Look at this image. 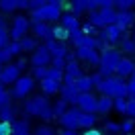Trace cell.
Masks as SVG:
<instances>
[{"label": "cell", "mask_w": 135, "mask_h": 135, "mask_svg": "<svg viewBox=\"0 0 135 135\" xmlns=\"http://www.w3.org/2000/svg\"><path fill=\"white\" fill-rule=\"evenodd\" d=\"M94 88H96L98 92L110 96V98H115V96H127V82L121 76H107V78H102Z\"/></svg>", "instance_id": "6da1fadb"}, {"label": "cell", "mask_w": 135, "mask_h": 135, "mask_svg": "<svg viewBox=\"0 0 135 135\" xmlns=\"http://www.w3.org/2000/svg\"><path fill=\"white\" fill-rule=\"evenodd\" d=\"M123 57L119 49H113V47H107V49L100 51V64H98V72L102 76H113L115 74V68H117L119 59Z\"/></svg>", "instance_id": "7a4b0ae2"}, {"label": "cell", "mask_w": 135, "mask_h": 135, "mask_svg": "<svg viewBox=\"0 0 135 135\" xmlns=\"http://www.w3.org/2000/svg\"><path fill=\"white\" fill-rule=\"evenodd\" d=\"M61 17V8H59V4H51V2H45L43 6L39 8H33L31 12V23H39V21H59Z\"/></svg>", "instance_id": "3957f363"}, {"label": "cell", "mask_w": 135, "mask_h": 135, "mask_svg": "<svg viewBox=\"0 0 135 135\" xmlns=\"http://www.w3.org/2000/svg\"><path fill=\"white\" fill-rule=\"evenodd\" d=\"M115 10H113V6H102V8H96L90 12V23H92L94 27H98V29H104L107 25H110V23H115Z\"/></svg>", "instance_id": "277c9868"}, {"label": "cell", "mask_w": 135, "mask_h": 135, "mask_svg": "<svg viewBox=\"0 0 135 135\" xmlns=\"http://www.w3.org/2000/svg\"><path fill=\"white\" fill-rule=\"evenodd\" d=\"M33 88H35V78L33 76H18L17 80L12 82L10 96H12V98H25Z\"/></svg>", "instance_id": "5b68a950"}, {"label": "cell", "mask_w": 135, "mask_h": 135, "mask_svg": "<svg viewBox=\"0 0 135 135\" xmlns=\"http://www.w3.org/2000/svg\"><path fill=\"white\" fill-rule=\"evenodd\" d=\"M29 27H31V21H29L27 17H15V18H12V25H10L8 37L12 39V41L23 39V37L29 33Z\"/></svg>", "instance_id": "8992f818"}, {"label": "cell", "mask_w": 135, "mask_h": 135, "mask_svg": "<svg viewBox=\"0 0 135 135\" xmlns=\"http://www.w3.org/2000/svg\"><path fill=\"white\" fill-rule=\"evenodd\" d=\"M80 115H82V110L74 107V109H68L61 117H57V121L64 129H78L80 127Z\"/></svg>", "instance_id": "52a82bcc"}, {"label": "cell", "mask_w": 135, "mask_h": 135, "mask_svg": "<svg viewBox=\"0 0 135 135\" xmlns=\"http://www.w3.org/2000/svg\"><path fill=\"white\" fill-rule=\"evenodd\" d=\"M80 76H82V68H80V64H78V59H68L66 68H64V80H61V82L74 84Z\"/></svg>", "instance_id": "ba28073f"}, {"label": "cell", "mask_w": 135, "mask_h": 135, "mask_svg": "<svg viewBox=\"0 0 135 135\" xmlns=\"http://www.w3.org/2000/svg\"><path fill=\"white\" fill-rule=\"evenodd\" d=\"M74 107H78L80 110H86V113H96V96L92 92H80Z\"/></svg>", "instance_id": "9c48e42d"}, {"label": "cell", "mask_w": 135, "mask_h": 135, "mask_svg": "<svg viewBox=\"0 0 135 135\" xmlns=\"http://www.w3.org/2000/svg\"><path fill=\"white\" fill-rule=\"evenodd\" d=\"M76 59H84L90 66L100 64V53L96 47H76Z\"/></svg>", "instance_id": "30bf717a"}, {"label": "cell", "mask_w": 135, "mask_h": 135, "mask_svg": "<svg viewBox=\"0 0 135 135\" xmlns=\"http://www.w3.org/2000/svg\"><path fill=\"white\" fill-rule=\"evenodd\" d=\"M31 53H33L31 59H29L31 66H49V64H51V53H49V49H47L45 45H41V47L37 45Z\"/></svg>", "instance_id": "8fae6325"}, {"label": "cell", "mask_w": 135, "mask_h": 135, "mask_svg": "<svg viewBox=\"0 0 135 135\" xmlns=\"http://www.w3.org/2000/svg\"><path fill=\"white\" fill-rule=\"evenodd\" d=\"M0 74H2V84H4V86H6V84H12V82L21 76V68H18L17 64H4Z\"/></svg>", "instance_id": "7c38bea8"}, {"label": "cell", "mask_w": 135, "mask_h": 135, "mask_svg": "<svg viewBox=\"0 0 135 135\" xmlns=\"http://www.w3.org/2000/svg\"><path fill=\"white\" fill-rule=\"evenodd\" d=\"M133 23H135V15L131 12V8L119 10L117 15H115V25H119L123 31H125V29H129V27H133Z\"/></svg>", "instance_id": "4fadbf2b"}, {"label": "cell", "mask_w": 135, "mask_h": 135, "mask_svg": "<svg viewBox=\"0 0 135 135\" xmlns=\"http://www.w3.org/2000/svg\"><path fill=\"white\" fill-rule=\"evenodd\" d=\"M45 100H47V96H45V94H43V96H33L31 100H27V102H25V107H23V109H25L27 115H31V117H37Z\"/></svg>", "instance_id": "5bb4252c"}, {"label": "cell", "mask_w": 135, "mask_h": 135, "mask_svg": "<svg viewBox=\"0 0 135 135\" xmlns=\"http://www.w3.org/2000/svg\"><path fill=\"white\" fill-rule=\"evenodd\" d=\"M121 35H123V29H121L119 25H115V23H110V25L104 27V37H107L109 45L119 43V41H121Z\"/></svg>", "instance_id": "9a60e30c"}, {"label": "cell", "mask_w": 135, "mask_h": 135, "mask_svg": "<svg viewBox=\"0 0 135 135\" xmlns=\"http://www.w3.org/2000/svg\"><path fill=\"white\" fill-rule=\"evenodd\" d=\"M33 27V33L41 39H47V37H53V27L47 23V21H39V23H31Z\"/></svg>", "instance_id": "2e32d148"}, {"label": "cell", "mask_w": 135, "mask_h": 135, "mask_svg": "<svg viewBox=\"0 0 135 135\" xmlns=\"http://www.w3.org/2000/svg\"><path fill=\"white\" fill-rule=\"evenodd\" d=\"M59 92H61V98L68 100L70 104H74L76 98H78V94H80V92H78V88H76V84H66V82H61Z\"/></svg>", "instance_id": "e0dca14e"}, {"label": "cell", "mask_w": 135, "mask_h": 135, "mask_svg": "<svg viewBox=\"0 0 135 135\" xmlns=\"http://www.w3.org/2000/svg\"><path fill=\"white\" fill-rule=\"evenodd\" d=\"M133 68H135V64L129 57H121V59H119V64H117V68H115V74L121 76V78H127V76L133 74Z\"/></svg>", "instance_id": "ac0fdd59"}, {"label": "cell", "mask_w": 135, "mask_h": 135, "mask_svg": "<svg viewBox=\"0 0 135 135\" xmlns=\"http://www.w3.org/2000/svg\"><path fill=\"white\" fill-rule=\"evenodd\" d=\"M59 86H61V82L53 80V78H43V80H41V88H43V94H45V96L57 94L59 92Z\"/></svg>", "instance_id": "d6986e66"}, {"label": "cell", "mask_w": 135, "mask_h": 135, "mask_svg": "<svg viewBox=\"0 0 135 135\" xmlns=\"http://www.w3.org/2000/svg\"><path fill=\"white\" fill-rule=\"evenodd\" d=\"M110 109H113V98H110V96L102 94L100 98H96V113H102V115H107Z\"/></svg>", "instance_id": "ffe728a7"}, {"label": "cell", "mask_w": 135, "mask_h": 135, "mask_svg": "<svg viewBox=\"0 0 135 135\" xmlns=\"http://www.w3.org/2000/svg\"><path fill=\"white\" fill-rule=\"evenodd\" d=\"M74 84H76L78 92H90V90H92V86H94V82H92V78H90V76H84V74H82Z\"/></svg>", "instance_id": "44dd1931"}, {"label": "cell", "mask_w": 135, "mask_h": 135, "mask_svg": "<svg viewBox=\"0 0 135 135\" xmlns=\"http://www.w3.org/2000/svg\"><path fill=\"white\" fill-rule=\"evenodd\" d=\"M88 8H90V0H72V15L80 17L88 12Z\"/></svg>", "instance_id": "7402d4cb"}, {"label": "cell", "mask_w": 135, "mask_h": 135, "mask_svg": "<svg viewBox=\"0 0 135 135\" xmlns=\"http://www.w3.org/2000/svg\"><path fill=\"white\" fill-rule=\"evenodd\" d=\"M61 25L66 27L68 31H74V29H80V21H78L76 15L70 12V15H64V17H61Z\"/></svg>", "instance_id": "603a6c76"}, {"label": "cell", "mask_w": 135, "mask_h": 135, "mask_svg": "<svg viewBox=\"0 0 135 135\" xmlns=\"http://www.w3.org/2000/svg\"><path fill=\"white\" fill-rule=\"evenodd\" d=\"M37 117L43 119L45 123H49L51 119H55V115H53V107H51V102H49V100L43 102V107H41V110H39V115H37Z\"/></svg>", "instance_id": "cb8c5ba5"}, {"label": "cell", "mask_w": 135, "mask_h": 135, "mask_svg": "<svg viewBox=\"0 0 135 135\" xmlns=\"http://www.w3.org/2000/svg\"><path fill=\"white\" fill-rule=\"evenodd\" d=\"M94 123H96V113H86V110H82V115H80V127L90 129V127H94Z\"/></svg>", "instance_id": "d4e9b609"}, {"label": "cell", "mask_w": 135, "mask_h": 135, "mask_svg": "<svg viewBox=\"0 0 135 135\" xmlns=\"http://www.w3.org/2000/svg\"><path fill=\"white\" fill-rule=\"evenodd\" d=\"M119 45H121V53H135V41L133 37H121V41H119Z\"/></svg>", "instance_id": "484cf974"}, {"label": "cell", "mask_w": 135, "mask_h": 135, "mask_svg": "<svg viewBox=\"0 0 135 135\" xmlns=\"http://www.w3.org/2000/svg\"><path fill=\"white\" fill-rule=\"evenodd\" d=\"M18 43H21V49H23V53H31V51L37 47V41H35L33 37H23V39H18Z\"/></svg>", "instance_id": "4316f807"}, {"label": "cell", "mask_w": 135, "mask_h": 135, "mask_svg": "<svg viewBox=\"0 0 135 135\" xmlns=\"http://www.w3.org/2000/svg\"><path fill=\"white\" fill-rule=\"evenodd\" d=\"M53 39H57V41H66V39H70V31H68L64 25L53 27Z\"/></svg>", "instance_id": "83f0119b"}, {"label": "cell", "mask_w": 135, "mask_h": 135, "mask_svg": "<svg viewBox=\"0 0 135 135\" xmlns=\"http://www.w3.org/2000/svg\"><path fill=\"white\" fill-rule=\"evenodd\" d=\"M113 109L125 115V110H127V96H115V98H113Z\"/></svg>", "instance_id": "f1b7e54d"}, {"label": "cell", "mask_w": 135, "mask_h": 135, "mask_svg": "<svg viewBox=\"0 0 135 135\" xmlns=\"http://www.w3.org/2000/svg\"><path fill=\"white\" fill-rule=\"evenodd\" d=\"M68 104H70L68 100L59 98V100L55 102V104H51V107H53V115H55V117H61V115H64V113L68 110Z\"/></svg>", "instance_id": "f546056e"}, {"label": "cell", "mask_w": 135, "mask_h": 135, "mask_svg": "<svg viewBox=\"0 0 135 135\" xmlns=\"http://www.w3.org/2000/svg\"><path fill=\"white\" fill-rule=\"evenodd\" d=\"M0 119L2 121H15V107L6 104L4 109H0Z\"/></svg>", "instance_id": "4dcf8cb0"}, {"label": "cell", "mask_w": 135, "mask_h": 135, "mask_svg": "<svg viewBox=\"0 0 135 135\" xmlns=\"http://www.w3.org/2000/svg\"><path fill=\"white\" fill-rule=\"evenodd\" d=\"M102 6H115V0H90L88 12H92V10H96V8H102Z\"/></svg>", "instance_id": "1f68e13d"}, {"label": "cell", "mask_w": 135, "mask_h": 135, "mask_svg": "<svg viewBox=\"0 0 135 135\" xmlns=\"http://www.w3.org/2000/svg\"><path fill=\"white\" fill-rule=\"evenodd\" d=\"M47 72H49V66H33V78L35 80L47 78Z\"/></svg>", "instance_id": "d6a6232c"}, {"label": "cell", "mask_w": 135, "mask_h": 135, "mask_svg": "<svg viewBox=\"0 0 135 135\" xmlns=\"http://www.w3.org/2000/svg\"><path fill=\"white\" fill-rule=\"evenodd\" d=\"M12 96H10L8 90H4V86H0V109H4L6 104H12Z\"/></svg>", "instance_id": "836d02e7"}, {"label": "cell", "mask_w": 135, "mask_h": 135, "mask_svg": "<svg viewBox=\"0 0 135 135\" xmlns=\"http://www.w3.org/2000/svg\"><path fill=\"white\" fill-rule=\"evenodd\" d=\"M0 10L2 12H15L17 10V2L15 0H0Z\"/></svg>", "instance_id": "e575fe53"}, {"label": "cell", "mask_w": 135, "mask_h": 135, "mask_svg": "<svg viewBox=\"0 0 135 135\" xmlns=\"http://www.w3.org/2000/svg\"><path fill=\"white\" fill-rule=\"evenodd\" d=\"M80 29H82L88 37H96V35H98V27H94L90 21H88V23H84V25H80Z\"/></svg>", "instance_id": "d590c367"}, {"label": "cell", "mask_w": 135, "mask_h": 135, "mask_svg": "<svg viewBox=\"0 0 135 135\" xmlns=\"http://www.w3.org/2000/svg\"><path fill=\"white\" fill-rule=\"evenodd\" d=\"M47 78H53V80H57V82H61V80H64V70H59V68H53V66H49V72H47Z\"/></svg>", "instance_id": "8d00e7d4"}, {"label": "cell", "mask_w": 135, "mask_h": 135, "mask_svg": "<svg viewBox=\"0 0 135 135\" xmlns=\"http://www.w3.org/2000/svg\"><path fill=\"white\" fill-rule=\"evenodd\" d=\"M8 61H12V53H10L8 47L4 45V47H0V64L4 66V64H8Z\"/></svg>", "instance_id": "74e56055"}, {"label": "cell", "mask_w": 135, "mask_h": 135, "mask_svg": "<svg viewBox=\"0 0 135 135\" xmlns=\"http://www.w3.org/2000/svg\"><path fill=\"white\" fill-rule=\"evenodd\" d=\"M6 47H8V51L12 53V57H17V55H21V53H23L21 43H18V41H8V43H6Z\"/></svg>", "instance_id": "f35d334b"}, {"label": "cell", "mask_w": 135, "mask_h": 135, "mask_svg": "<svg viewBox=\"0 0 135 135\" xmlns=\"http://www.w3.org/2000/svg\"><path fill=\"white\" fill-rule=\"evenodd\" d=\"M127 117L135 119V98L133 96H127V110H125Z\"/></svg>", "instance_id": "ab89813d"}, {"label": "cell", "mask_w": 135, "mask_h": 135, "mask_svg": "<svg viewBox=\"0 0 135 135\" xmlns=\"http://www.w3.org/2000/svg\"><path fill=\"white\" fill-rule=\"evenodd\" d=\"M115 6H117L119 10L133 8V6H135V0H115Z\"/></svg>", "instance_id": "60d3db41"}, {"label": "cell", "mask_w": 135, "mask_h": 135, "mask_svg": "<svg viewBox=\"0 0 135 135\" xmlns=\"http://www.w3.org/2000/svg\"><path fill=\"white\" fill-rule=\"evenodd\" d=\"M0 135H12V121H0Z\"/></svg>", "instance_id": "b9f144b4"}, {"label": "cell", "mask_w": 135, "mask_h": 135, "mask_svg": "<svg viewBox=\"0 0 135 135\" xmlns=\"http://www.w3.org/2000/svg\"><path fill=\"white\" fill-rule=\"evenodd\" d=\"M33 135H55V131H53L49 125H39L37 129H35Z\"/></svg>", "instance_id": "7bdbcfd3"}, {"label": "cell", "mask_w": 135, "mask_h": 135, "mask_svg": "<svg viewBox=\"0 0 135 135\" xmlns=\"http://www.w3.org/2000/svg\"><path fill=\"white\" fill-rule=\"evenodd\" d=\"M104 131H109V133H115V135H117L119 131H121V125L113 123V121H107V123H104Z\"/></svg>", "instance_id": "ee69618b"}, {"label": "cell", "mask_w": 135, "mask_h": 135, "mask_svg": "<svg viewBox=\"0 0 135 135\" xmlns=\"http://www.w3.org/2000/svg\"><path fill=\"white\" fill-rule=\"evenodd\" d=\"M133 119H125V121H123V123H121V131H123V133H131V131H133Z\"/></svg>", "instance_id": "f6af8a7d"}, {"label": "cell", "mask_w": 135, "mask_h": 135, "mask_svg": "<svg viewBox=\"0 0 135 135\" xmlns=\"http://www.w3.org/2000/svg\"><path fill=\"white\" fill-rule=\"evenodd\" d=\"M49 66L64 70V68H66V57H51V64H49Z\"/></svg>", "instance_id": "bcb514c9"}, {"label": "cell", "mask_w": 135, "mask_h": 135, "mask_svg": "<svg viewBox=\"0 0 135 135\" xmlns=\"http://www.w3.org/2000/svg\"><path fill=\"white\" fill-rule=\"evenodd\" d=\"M127 96L135 98V78L131 76V80H127Z\"/></svg>", "instance_id": "7dc6e473"}, {"label": "cell", "mask_w": 135, "mask_h": 135, "mask_svg": "<svg viewBox=\"0 0 135 135\" xmlns=\"http://www.w3.org/2000/svg\"><path fill=\"white\" fill-rule=\"evenodd\" d=\"M8 41H10L8 31H6V29H0V47H4V45H6Z\"/></svg>", "instance_id": "c3c4849f"}, {"label": "cell", "mask_w": 135, "mask_h": 135, "mask_svg": "<svg viewBox=\"0 0 135 135\" xmlns=\"http://www.w3.org/2000/svg\"><path fill=\"white\" fill-rule=\"evenodd\" d=\"M45 2H47V0H29V8H39Z\"/></svg>", "instance_id": "681fc988"}, {"label": "cell", "mask_w": 135, "mask_h": 135, "mask_svg": "<svg viewBox=\"0 0 135 135\" xmlns=\"http://www.w3.org/2000/svg\"><path fill=\"white\" fill-rule=\"evenodd\" d=\"M15 2H17V8H23V10L29 8V0H15Z\"/></svg>", "instance_id": "f907efd6"}, {"label": "cell", "mask_w": 135, "mask_h": 135, "mask_svg": "<svg viewBox=\"0 0 135 135\" xmlns=\"http://www.w3.org/2000/svg\"><path fill=\"white\" fill-rule=\"evenodd\" d=\"M82 135H102V133H100V131H96L94 127H90V129H86V131H84Z\"/></svg>", "instance_id": "816d5d0a"}, {"label": "cell", "mask_w": 135, "mask_h": 135, "mask_svg": "<svg viewBox=\"0 0 135 135\" xmlns=\"http://www.w3.org/2000/svg\"><path fill=\"white\" fill-rule=\"evenodd\" d=\"M55 135H57V133H55ZM59 135H76V129H64Z\"/></svg>", "instance_id": "f5cc1de1"}, {"label": "cell", "mask_w": 135, "mask_h": 135, "mask_svg": "<svg viewBox=\"0 0 135 135\" xmlns=\"http://www.w3.org/2000/svg\"><path fill=\"white\" fill-rule=\"evenodd\" d=\"M0 29H6V31H8V25H6V18L2 17V15H0Z\"/></svg>", "instance_id": "db71d44e"}, {"label": "cell", "mask_w": 135, "mask_h": 135, "mask_svg": "<svg viewBox=\"0 0 135 135\" xmlns=\"http://www.w3.org/2000/svg\"><path fill=\"white\" fill-rule=\"evenodd\" d=\"M27 64H29V61H27V59H18V61H17V66L21 68V70H23V68L27 66Z\"/></svg>", "instance_id": "11a10c76"}, {"label": "cell", "mask_w": 135, "mask_h": 135, "mask_svg": "<svg viewBox=\"0 0 135 135\" xmlns=\"http://www.w3.org/2000/svg\"><path fill=\"white\" fill-rule=\"evenodd\" d=\"M47 2H51V4H61V0H47Z\"/></svg>", "instance_id": "9f6ffc18"}, {"label": "cell", "mask_w": 135, "mask_h": 135, "mask_svg": "<svg viewBox=\"0 0 135 135\" xmlns=\"http://www.w3.org/2000/svg\"><path fill=\"white\" fill-rule=\"evenodd\" d=\"M0 72H2V70H0ZM0 86H4V84H2V74H0Z\"/></svg>", "instance_id": "6f0895ef"}, {"label": "cell", "mask_w": 135, "mask_h": 135, "mask_svg": "<svg viewBox=\"0 0 135 135\" xmlns=\"http://www.w3.org/2000/svg\"><path fill=\"white\" fill-rule=\"evenodd\" d=\"M131 76H133V78H135V68H133V74H131Z\"/></svg>", "instance_id": "680465c9"}, {"label": "cell", "mask_w": 135, "mask_h": 135, "mask_svg": "<svg viewBox=\"0 0 135 135\" xmlns=\"http://www.w3.org/2000/svg\"><path fill=\"white\" fill-rule=\"evenodd\" d=\"M133 41H135V33H133Z\"/></svg>", "instance_id": "91938a15"}, {"label": "cell", "mask_w": 135, "mask_h": 135, "mask_svg": "<svg viewBox=\"0 0 135 135\" xmlns=\"http://www.w3.org/2000/svg\"><path fill=\"white\" fill-rule=\"evenodd\" d=\"M0 70H2V64H0Z\"/></svg>", "instance_id": "94428289"}, {"label": "cell", "mask_w": 135, "mask_h": 135, "mask_svg": "<svg viewBox=\"0 0 135 135\" xmlns=\"http://www.w3.org/2000/svg\"><path fill=\"white\" fill-rule=\"evenodd\" d=\"M125 135H129V133H125Z\"/></svg>", "instance_id": "6125c7cd"}]
</instances>
